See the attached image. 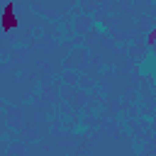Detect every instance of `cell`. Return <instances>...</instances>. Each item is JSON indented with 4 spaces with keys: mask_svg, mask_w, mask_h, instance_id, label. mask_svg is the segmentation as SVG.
<instances>
[{
    "mask_svg": "<svg viewBox=\"0 0 156 156\" xmlns=\"http://www.w3.org/2000/svg\"><path fill=\"white\" fill-rule=\"evenodd\" d=\"M12 24H15V22H12V10H10V7H7V12H5V27H7V29H10V27H12Z\"/></svg>",
    "mask_w": 156,
    "mask_h": 156,
    "instance_id": "cell-1",
    "label": "cell"
}]
</instances>
